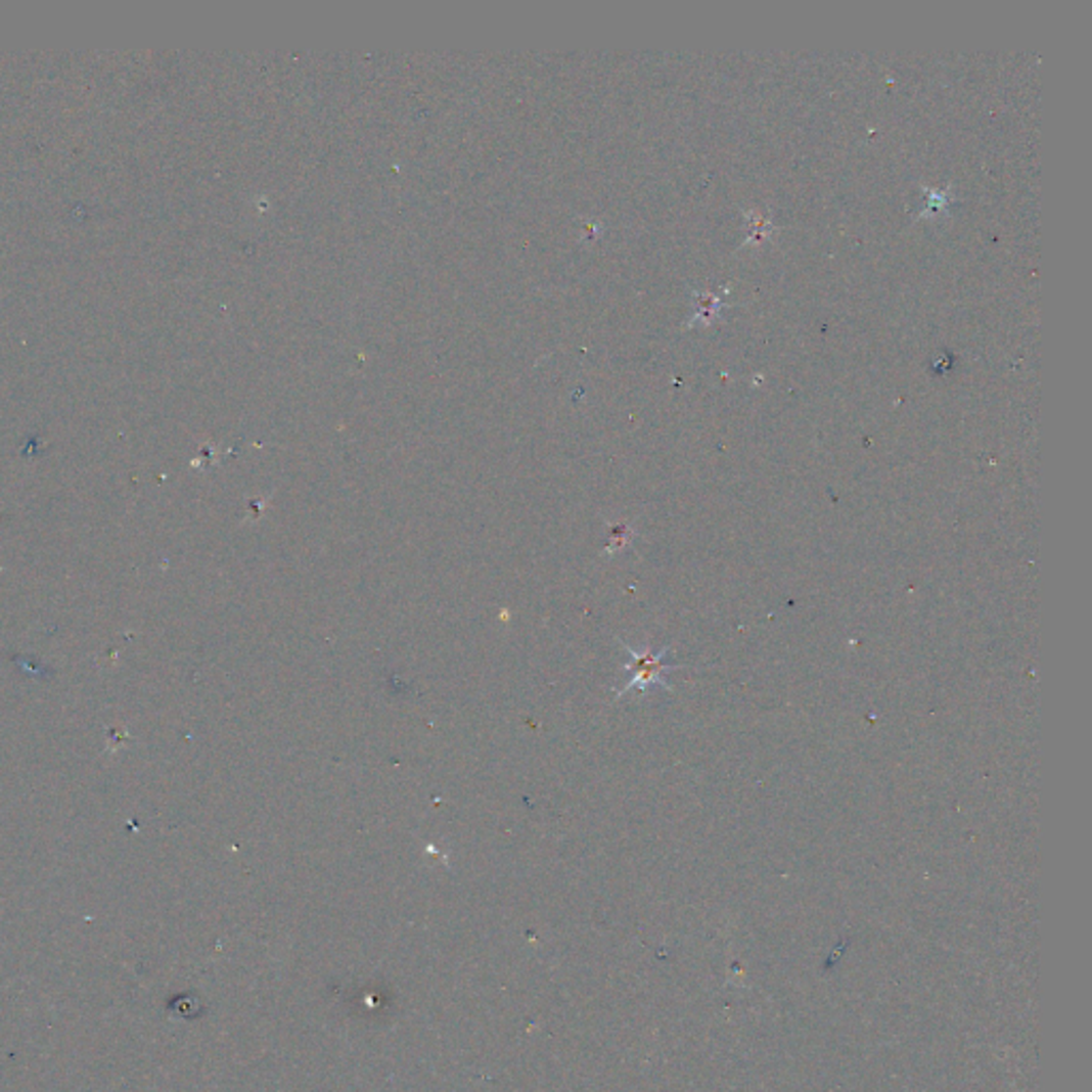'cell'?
I'll return each instance as SVG.
<instances>
[{
    "mask_svg": "<svg viewBox=\"0 0 1092 1092\" xmlns=\"http://www.w3.org/2000/svg\"><path fill=\"white\" fill-rule=\"evenodd\" d=\"M626 651L632 657L626 664V670L632 675H630V681L622 687V691H619V698L626 696V693H630L632 689H638L640 693H644V691L655 687V685L668 687L666 673H670V670L677 668L675 664H666L664 655L668 653V649H662L659 653H653L649 649L638 653V651H634L632 647H628V644H626Z\"/></svg>",
    "mask_w": 1092,
    "mask_h": 1092,
    "instance_id": "obj_1",
    "label": "cell"
}]
</instances>
